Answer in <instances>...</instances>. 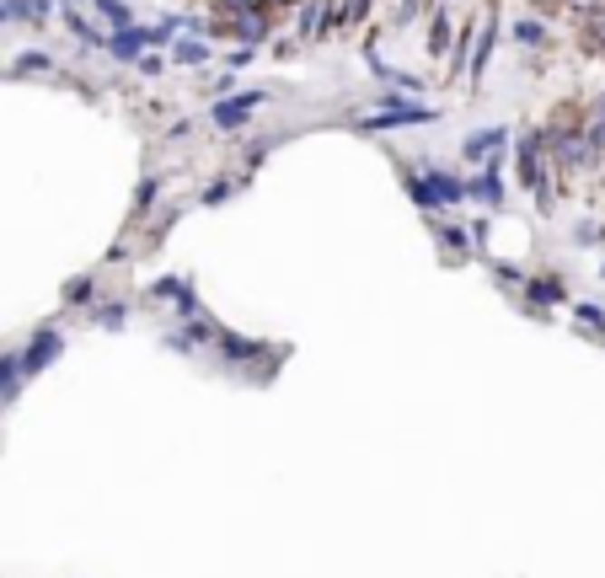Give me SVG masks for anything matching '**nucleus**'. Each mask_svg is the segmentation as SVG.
<instances>
[{"mask_svg": "<svg viewBox=\"0 0 605 578\" xmlns=\"http://www.w3.org/2000/svg\"><path fill=\"white\" fill-rule=\"evenodd\" d=\"M520 182L536 193V204H542V209H552V177H546L542 134H520Z\"/></svg>", "mask_w": 605, "mask_h": 578, "instance_id": "1", "label": "nucleus"}, {"mask_svg": "<svg viewBox=\"0 0 605 578\" xmlns=\"http://www.w3.org/2000/svg\"><path fill=\"white\" fill-rule=\"evenodd\" d=\"M439 113H428V108H408L402 97H391L380 113H364L360 118V129L364 134H380V129H408V123H434Z\"/></svg>", "mask_w": 605, "mask_h": 578, "instance_id": "2", "label": "nucleus"}, {"mask_svg": "<svg viewBox=\"0 0 605 578\" xmlns=\"http://www.w3.org/2000/svg\"><path fill=\"white\" fill-rule=\"evenodd\" d=\"M60 348H64V338L54 332V327H38V338L22 348V370L27 375H38V370H49L54 359H60Z\"/></svg>", "mask_w": 605, "mask_h": 578, "instance_id": "3", "label": "nucleus"}, {"mask_svg": "<svg viewBox=\"0 0 605 578\" xmlns=\"http://www.w3.org/2000/svg\"><path fill=\"white\" fill-rule=\"evenodd\" d=\"M252 108H263V92H236V97H226V102H215L209 118H215V129H242Z\"/></svg>", "mask_w": 605, "mask_h": 578, "instance_id": "4", "label": "nucleus"}, {"mask_svg": "<svg viewBox=\"0 0 605 578\" xmlns=\"http://www.w3.org/2000/svg\"><path fill=\"white\" fill-rule=\"evenodd\" d=\"M466 198H477L487 209H498L504 204V177H498V161H483V172L466 182Z\"/></svg>", "mask_w": 605, "mask_h": 578, "instance_id": "5", "label": "nucleus"}, {"mask_svg": "<svg viewBox=\"0 0 605 578\" xmlns=\"http://www.w3.org/2000/svg\"><path fill=\"white\" fill-rule=\"evenodd\" d=\"M424 177H428V193H434V204H439V209H450V204H461V198H466V182H461V177H450L445 167H434V161H428Z\"/></svg>", "mask_w": 605, "mask_h": 578, "instance_id": "6", "label": "nucleus"}, {"mask_svg": "<svg viewBox=\"0 0 605 578\" xmlns=\"http://www.w3.org/2000/svg\"><path fill=\"white\" fill-rule=\"evenodd\" d=\"M504 140H509V129H477V134H466V145H461V156H466L472 167H477V161H493Z\"/></svg>", "mask_w": 605, "mask_h": 578, "instance_id": "7", "label": "nucleus"}, {"mask_svg": "<svg viewBox=\"0 0 605 578\" xmlns=\"http://www.w3.org/2000/svg\"><path fill=\"white\" fill-rule=\"evenodd\" d=\"M145 43H150V38H145V27H123V33H108V43H102V49H108L113 59H123V64H134V59L145 54Z\"/></svg>", "mask_w": 605, "mask_h": 578, "instance_id": "8", "label": "nucleus"}, {"mask_svg": "<svg viewBox=\"0 0 605 578\" xmlns=\"http://www.w3.org/2000/svg\"><path fill=\"white\" fill-rule=\"evenodd\" d=\"M428 220H434V236H439V246H445L450 257H461V252L472 246V231H461V226H450L445 215H428Z\"/></svg>", "mask_w": 605, "mask_h": 578, "instance_id": "9", "label": "nucleus"}, {"mask_svg": "<svg viewBox=\"0 0 605 578\" xmlns=\"http://www.w3.org/2000/svg\"><path fill=\"white\" fill-rule=\"evenodd\" d=\"M22 381H27V370H22V353H0V397H5V402L22 391Z\"/></svg>", "mask_w": 605, "mask_h": 578, "instance_id": "10", "label": "nucleus"}, {"mask_svg": "<svg viewBox=\"0 0 605 578\" xmlns=\"http://www.w3.org/2000/svg\"><path fill=\"white\" fill-rule=\"evenodd\" d=\"M493 43H498V16H487V22H483V38H477V54H472V86L483 81L487 59H493Z\"/></svg>", "mask_w": 605, "mask_h": 578, "instance_id": "11", "label": "nucleus"}, {"mask_svg": "<svg viewBox=\"0 0 605 578\" xmlns=\"http://www.w3.org/2000/svg\"><path fill=\"white\" fill-rule=\"evenodd\" d=\"M64 27H70L81 43H91V49H102V43H108V33H97V27H91V22H86V16H81L70 0H64Z\"/></svg>", "mask_w": 605, "mask_h": 578, "instance_id": "12", "label": "nucleus"}, {"mask_svg": "<svg viewBox=\"0 0 605 578\" xmlns=\"http://www.w3.org/2000/svg\"><path fill=\"white\" fill-rule=\"evenodd\" d=\"M215 338V327L209 322H198V327H182V332H167V348H182V353H193V348H204Z\"/></svg>", "mask_w": 605, "mask_h": 578, "instance_id": "13", "label": "nucleus"}, {"mask_svg": "<svg viewBox=\"0 0 605 578\" xmlns=\"http://www.w3.org/2000/svg\"><path fill=\"white\" fill-rule=\"evenodd\" d=\"M215 343L226 348V359H257L263 343H252V338H236V332H226V327H215Z\"/></svg>", "mask_w": 605, "mask_h": 578, "instance_id": "14", "label": "nucleus"}, {"mask_svg": "<svg viewBox=\"0 0 605 578\" xmlns=\"http://www.w3.org/2000/svg\"><path fill=\"white\" fill-rule=\"evenodd\" d=\"M450 49V11L434 5V22H428V54H445Z\"/></svg>", "mask_w": 605, "mask_h": 578, "instance_id": "15", "label": "nucleus"}, {"mask_svg": "<svg viewBox=\"0 0 605 578\" xmlns=\"http://www.w3.org/2000/svg\"><path fill=\"white\" fill-rule=\"evenodd\" d=\"M11 75H54V59L43 54V49H27V54L11 64Z\"/></svg>", "mask_w": 605, "mask_h": 578, "instance_id": "16", "label": "nucleus"}, {"mask_svg": "<svg viewBox=\"0 0 605 578\" xmlns=\"http://www.w3.org/2000/svg\"><path fill=\"white\" fill-rule=\"evenodd\" d=\"M557 300H562V279H552V274H546V279H531V305H536V311H542V305H557Z\"/></svg>", "mask_w": 605, "mask_h": 578, "instance_id": "17", "label": "nucleus"}, {"mask_svg": "<svg viewBox=\"0 0 605 578\" xmlns=\"http://www.w3.org/2000/svg\"><path fill=\"white\" fill-rule=\"evenodd\" d=\"M322 11H327V5H322V0H305L301 22H295V27H301V38H316V33H322V27H327V22H332V16H322Z\"/></svg>", "mask_w": 605, "mask_h": 578, "instance_id": "18", "label": "nucleus"}, {"mask_svg": "<svg viewBox=\"0 0 605 578\" xmlns=\"http://www.w3.org/2000/svg\"><path fill=\"white\" fill-rule=\"evenodd\" d=\"M364 16H370V0H343V5L332 11V22H338V27H360Z\"/></svg>", "mask_w": 605, "mask_h": 578, "instance_id": "19", "label": "nucleus"}, {"mask_svg": "<svg viewBox=\"0 0 605 578\" xmlns=\"http://www.w3.org/2000/svg\"><path fill=\"white\" fill-rule=\"evenodd\" d=\"M514 43L542 49V43H546V27H542V22H531V16H525V22H514Z\"/></svg>", "mask_w": 605, "mask_h": 578, "instance_id": "20", "label": "nucleus"}, {"mask_svg": "<svg viewBox=\"0 0 605 578\" xmlns=\"http://www.w3.org/2000/svg\"><path fill=\"white\" fill-rule=\"evenodd\" d=\"M172 59H178V64H187V70H193V64H209V43H193V38H187V43H178V49H172Z\"/></svg>", "mask_w": 605, "mask_h": 578, "instance_id": "21", "label": "nucleus"}, {"mask_svg": "<svg viewBox=\"0 0 605 578\" xmlns=\"http://www.w3.org/2000/svg\"><path fill=\"white\" fill-rule=\"evenodd\" d=\"M236 188H242V177H220L215 188H204V204H226V198H231Z\"/></svg>", "mask_w": 605, "mask_h": 578, "instance_id": "22", "label": "nucleus"}, {"mask_svg": "<svg viewBox=\"0 0 605 578\" xmlns=\"http://www.w3.org/2000/svg\"><path fill=\"white\" fill-rule=\"evenodd\" d=\"M156 193H161V177H145V182H139V193H134V215H145V209L156 204Z\"/></svg>", "mask_w": 605, "mask_h": 578, "instance_id": "23", "label": "nucleus"}, {"mask_svg": "<svg viewBox=\"0 0 605 578\" xmlns=\"http://www.w3.org/2000/svg\"><path fill=\"white\" fill-rule=\"evenodd\" d=\"M91 294H97V279H91V274H86V279H70V284H64V300H70V305H81V300H91Z\"/></svg>", "mask_w": 605, "mask_h": 578, "instance_id": "24", "label": "nucleus"}, {"mask_svg": "<svg viewBox=\"0 0 605 578\" xmlns=\"http://www.w3.org/2000/svg\"><path fill=\"white\" fill-rule=\"evenodd\" d=\"M97 322H102V327H123V300H108V305L97 311Z\"/></svg>", "mask_w": 605, "mask_h": 578, "instance_id": "25", "label": "nucleus"}, {"mask_svg": "<svg viewBox=\"0 0 605 578\" xmlns=\"http://www.w3.org/2000/svg\"><path fill=\"white\" fill-rule=\"evenodd\" d=\"M579 322H584L590 332H600V327H605V311H600V305H579Z\"/></svg>", "mask_w": 605, "mask_h": 578, "instance_id": "26", "label": "nucleus"}, {"mask_svg": "<svg viewBox=\"0 0 605 578\" xmlns=\"http://www.w3.org/2000/svg\"><path fill=\"white\" fill-rule=\"evenodd\" d=\"M134 64H139L145 75H161V64H167V59H161V54H139V59H134Z\"/></svg>", "mask_w": 605, "mask_h": 578, "instance_id": "27", "label": "nucleus"}, {"mask_svg": "<svg viewBox=\"0 0 605 578\" xmlns=\"http://www.w3.org/2000/svg\"><path fill=\"white\" fill-rule=\"evenodd\" d=\"M220 5H226V11H246V5H252V0H220Z\"/></svg>", "mask_w": 605, "mask_h": 578, "instance_id": "28", "label": "nucleus"}, {"mask_svg": "<svg viewBox=\"0 0 605 578\" xmlns=\"http://www.w3.org/2000/svg\"><path fill=\"white\" fill-rule=\"evenodd\" d=\"M0 27H11V16H5V0H0Z\"/></svg>", "mask_w": 605, "mask_h": 578, "instance_id": "29", "label": "nucleus"}, {"mask_svg": "<svg viewBox=\"0 0 605 578\" xmlns=\"http://www.w3.org/2000/svg\"><path fill=\"white\" fill-rule=\"evenodd\" d=\"M268 5H290V0H268Z\"/></svg>", "mask_w": 605, "mask_h": 578, "instance_id": "30", "label": "nucleus"}]
</instances>
